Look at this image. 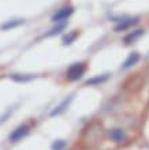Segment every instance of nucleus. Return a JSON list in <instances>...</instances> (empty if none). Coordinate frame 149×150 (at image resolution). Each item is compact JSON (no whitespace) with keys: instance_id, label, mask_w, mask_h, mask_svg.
I'll use <instances>...</instances> for the list:
<instances>
[{"instance_id":"obj_1","label":"nucleus","mask_w":149,"mask_h":150,"mask_svg":"<svg viewBox=\"0 0 149 150\" xmlns=\"http://www.w3.org/2000/svg\"><path fill=\"white\" fill-rule=\"evenodd\" d=\"M104 139V128L100 122L89 123L81 132L79 145L83 149H96Z\"/></svg>"},{"instance_id":"obj_9","label":"nucleus","mask_w":149,"mask_h":150,"mask_svg":"<svg viewBox=\"0 0 149 150\" xmlns=\"http://www.w3.org/2000/svg\"><path fill=\"white\" fill-rule=\"evenodd\" d=\"M110 79V74H101V75H96L93 78H89L86 81L88 86H96V85H101V83L107 82Z\"/></svg>"},{"instance_id":"obj_4","label":"nucleus","mask_w":149,"mask_h":150,"mask_svg":"<svg viewBox=\"0 0 149 150\" xmlns=\"http://www.w3.org/2000/svg\"><path fill=\"white\" fill-rule=\"evenodd\" d=\"M73 12H74V8L71 7V6H66V7H62L60 10L53 14L52 16V22L53 23H60V22H66L67 18H70L73 15Z\"/></svg>"},{"instance_id":"obj_7","label":"nucleus","mask_w":149,"mask_h":150,"mask_svg":"<svg viewBox=\"0 0 149 150\" xmlns=\"http://www.w3.org/2000/svg\"><path fill=\"white\" fill-rule=\"evenodd\" d=\"M137 23H138V18H125V19L119 21V23L115 26V30L118 33L125 32V30L133 28L134 25H137Z\"/></svg>"},{"instance_id":"obj_14","label":"nucleus","mask_w":149,"mask_h":150,"mask_svg":"<svg viewBox=\"0 0 149 150\" xmlns=\"http://www.w3.org/2000/svg\"><path fill=\"white\" fill-rule=\"evenodd\" d=\"M77 37H78V33L77 32H73V33L66 34V36L63 37V45H71V44L77 40Z\"/></svg>"},{"instance_id":"obj_12","label":"nucleus","mask_w":149,"mask_h":150,"mask_svg":"<svg viewBox=\"0 0 149 150\" xmlns=\"http://www.w3.org/2000/svg\"><path fill=\"white\" fill-rule=\"evenodd\" d=\"M22 23H25V19H11V21H8V22L1 25V29H3V30H8V29L18 28V26H21Z\"/></svg>"},{"instance_id":"obj_2","label":"nucleus","mask_w":149,"mask_h":150,"mask_svg":"<svg viewBox=\"0 0 149 150\" xmlns=\"http://www.w3.org/2000/svg\"><path fill=\"white\" fill-rule=\"evenodd\" d=\"M85 71H86V64L85 63H82V62L74 63V64H71L70 67H68V70H67L66 78L68 81H71V82H75V81L82 78Z\"/></svg>"},{"instance_id":"obj_6","label":"nucleus","mask_w":149,"mask_h":150,"mask_svg":"<svg viewBox=\"0 0 149 150\" xmlns=\"http://www.w3.org/2000/svg\"><path fill=\"white\" fill-rule=\"evenodd\" d=\"M108 137L112 142L115 143H120V142H125L126 138H127V135H126L125 130H122V128H110L108 130Z\"/></svg>"},{"instance_id":"obj_5","label":"nucleus","mask_w":149,"mask_h":150,"mask_svg":"<svg viewBox=\"0 0 149 150\" xmlns=\"http://www.w3.org/2000/svg\"><path fill=\"white\" fill-rule=\"evenodd\" d=\"M73 100H74V96H73V94L68 96L67 98L63 100L59 105H56V107L52 109L51 113H49V116H51V117H55V116H60V115H63L64 112L67 111V109H68V108H70L71 103H73Z\"/></svg>"},{"instance_id":"obj_10","label":"nucleus","mask_w":149,"mask_h":150,"mask_svg":"<svg viewBox=\"0 0 149 150\" xmlns=\"http://www.w3.org/2000/svg\"><path fill=\"white\" fill-rule=\"evenodd\" d=\"M144 34V30L142 29H138V30H134V32H131V33H129L127 36L125 37V42L127 44V45H130V44H133V42H135L140 37Z\"/></svg>"},{"instance_id":"obj_8","label":"nucleus","mask_w":149,"mask_h":150,"mask_svg":"<svg viewBox=\"0 0 149 150\" xmlns=\"http://www.w3.org/2000/svg\"><path fill=\"white\" fill-rule=\"evenodd\" d=\"M138 60H140V53H138V52H133V53H130V55L126 57V60L123 62L120 68L122 70H127V68L135 66V64L138 63Z\"/></svg>"},{"instance_id":"obj_11","label":"nucleus","mask_w":149,"mask_h":150,"mask_svg":"<svg viewBox=\"0 0 149 150\" xmlns=\"http://www.w3.org/2000/svg\"><path fill=\"white\" fill-rule=\"evenodd\" d=\"M34 78L36 75L33 74H11V79L15 82H30Z\"/></svg>"},{"instance_id":"obj_15","label":"nucleus","mask_w":149,"mask_h":150,"mask_svg":"<svg viewBox=\"0 0 149 150\" xmlns=\"http://www.w3.org/2000/svg\"><path fill=\"white\" fill-rule=\"evenodd\" d=\"M67 146V142L64 139H56L55 142L52 143V150H64Z\"/></svg>"},{"instance_id":"obj_13","label":"nucleus","mask_w":149,"mask_h":150,"mask_svg":"<svg viewBox=\"0 0 149 150\" xmlns=\"http://www.w3.org/2000/svg\"><path fill=\"white\" fill-rule=\"evenodd\" d=\"M67 23L66 22H60V23H56L55 28H52L49 32L47 33V37H51V36H55V34H59L60 32H63L64 29H66Z\"/></svg>"},{"instance_id":"obj_3","label":"nucleus","mask_w":149,"mask_h":150,"mask_svg":"<svg viewBox=\"0 0 149 150\" xmlns=\"http://www.w3.org/2000/svg\"><path fill=\"white\" fill-rule=\"evenodd\" d=\"M29 132H30V126L29 124H21L10 134V142L11 143L19 142V141H22L24 138L28 137Z\"/></svg>"}]
</instances>
